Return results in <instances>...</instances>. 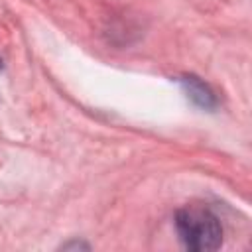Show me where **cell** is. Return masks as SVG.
Here are the masks:
<instances>
[{
    "label": "cell",
    "mask_w": 252,
    "mask_h": 252,
    "mask_svg": "<svg viewBox=\"0 0 252 252\" xmlns=\"http://www.w3.org/2000/svg\"><path fill=\"white\" fill-rule=\"evenodd\" d=\"M179 83H181V87H183L187 98H189L195 106H199V108H203V110H213V108L217 106V96H215V93H213V91L209 89V85H205L199 77H195V75H185V77H179Z\"/></svg>",
    "instance_id": "obj_2"
},
{
    "label": "cell",
    "mask_w": 252,
    "mask_h": 252,
    "mask_svg": "<svg viewBox=\"0 0 252 252\" xmlns=\"http://www.w3.org/2000/svg\"><path fill=\"white\" fill-rule=\"evenodd\" d=\"M175 228L181 242L195 252L217 250L222 242V226L209 209L187 205L175 215Z\"/></svg>",
    "instance_id": "obj_1"
}]
</instances>
